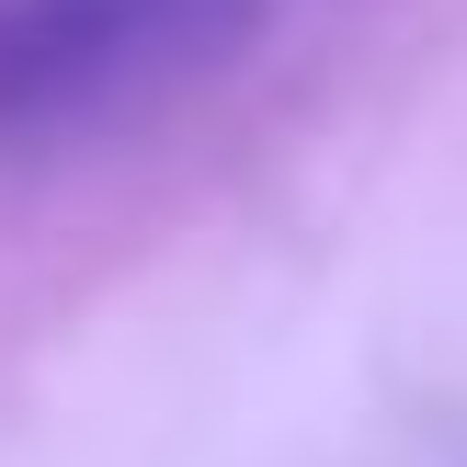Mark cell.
I'll return each mask as SVG.
<instances>
[{
    "label": "cell",
    "instance_id": "cell-1",
    "mask_svg": "<svg viewBox=\"0 0 467 467\" xmlns=\"http://www.w3.org/2000/svg\"><path fill=\"white\" fill-rule=\"evenodd\" d=\"M274 0H0V149H68L217 80Z\"/></svg>",
    "mask_w": 467,
    "mask_h": 467
}]
</instances>
